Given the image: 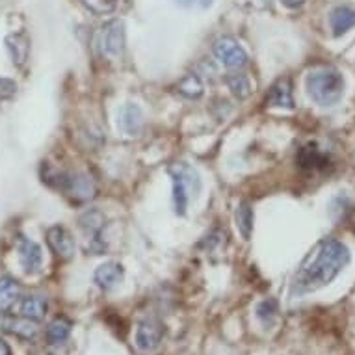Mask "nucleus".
Wrapping results in <instances>:
<instances>
[{"mask_svg":"<svg viewBox=\"0 0 355 355\" xmlns=\"http://www.w3.org/2000/svg\"><path fill=\"white\" fill-rule=\"evenodd\" d=\"M349 262L348 245L338 240H324L316 245L315 251L303 261L302 268L296 274L297 294L315 292L327 283H331Z\"/></svg>","mask_w":355,"mask_h":355,"instance_id":"obj_1","label":"nucleus"},{"mask_svg":"<svg viewBox=\"0 0 355 355\" xmlns=\"http://www.w3.org/2000/svg\"><path fill=\"white\" fill-rule=\"evenodd\" d=\"M305 87L316 105L335 106L344 97V76L333 67H320L309 73Z\"/></svg>","mask_w":355,"mask_h":355,"instance_id":"obj_2","label":"nucleus"},{"mask_svg":"<svg viewBox=\"0 0 355 355\" xmlns=\"http://www.w3.org/2000/svg\"><path fill=\"white\" fill-rule=\"evenodd\" d=\"M169 177L173 182V207L179 216H184L190 199H196L201 192V179L196 169L187 162H175L169 166Z\"/></svg>","mask_w":355,"mask_h":355,"instance_id":"obj_3","label":"nucleus"},{"mask_svg":"<svg viewBox=\"0 0 355 355\" xmlns=\"http://www.w3.org/2000/svg\"><path fill=\"white\" fill-rule=\"evenodd\" d=\"M95 49L103 60L116 62L125 51V24L121 21H108L95 35Z\"/></svg>","mask_w":355,"mask_h":355,"instance_id":"obj_4","label":"nucleus"},{"mask_svg":"<svg viewBox=\"0 0 355 355\" xmlns=\"http://www.w3.org/2000/svg\"><path fill=\"white\" fill-rule=\"evenodd\" d=\"M60 188H64L65 192L75 198V201H89L97 196V182L86 171L78 173H62L58 175Z\"/></svg>","mask_w":355,"mask_h":355,"instance_id":"obj_5","label":"nucleus"},{"mask_svg":"<svg viewBox=\"0 0 355 355\" xmlns=\"http://www.w3.org/2000/svg\"><path fill=\"white\" fill-rule=\"evenodd\" d=\"M212 51H214L216 60L227 69H242L244 65H248V60H250L244 47L229 35L216 40Z\"/></svg>","mask_w":355,"mask_h":355,"instance_id":"obj_6","label":"nucleus"},{"mask_svg":"<svg viewBox=\"0 0 355 355\" xmlns=\"http://www.w3.org/2000/svg\"><path fill=\"white\" fill-rule=\"evenodd\" d=\"M80 229L86 233L89 240V250L95 251V255H99L101 251L105 250V242H103V229L106 225V218L99 210H86L84 214L78 218Z\"/></svg>","mask_w":355,"mask_h":355,"instance_id":"obj_7","label":"nucleus"},{"mask_svg":"<svg viewBox=\"0 0 355 355\" xmlns=\"http://www.w3.org/2000/svg\"><path fill=\"white\" fill-rule=\"evenodd\" d=\"M164 338V326L155 318H147L140 322V326L136 329V346L141 352H155L162 344Z\"/></svg>","mask_w":355,"mask_h":355,"instance_id":"obj_8","label":"nucleus"},{"mask_svg":"<svg viewBox=\"0 0 355 355\" xmlns=\"http://www.w3.org/2000/svg\"><path fill=\"white\" fill-rule=\"evenodd\" d=\"M47 242L51 245V250L60 257V259H64V261H69L75 255L76 244L75 239H73V234L67 231L62 225H54L47 231Z\"/></svg>","mask_w":355,"mask_h":355,"instance_id":"obj_9","label":"nucleus"},{"mask_svg":"<svg viewBox=\"0 0 355 355\" xmlns=\"http://www.w3.org/2000/svg\"><path fill=\"white\" fill-rule=\"evenodd\" d=\"M117 125L127 136H138L144 128V112L135 103H127L117 114Z\"/></svg>","mask_w":355,"mask_h":355,"instance_id":"obj_10","label":"nucleus"},{"mask_svg":"<svg viewBox=\"0 0 355 355\" xmlns=\"http://www.w3.org/2000/svg\"><path fill=\"white\" fill-rule=\"evenodd\" d=\"M19 261L24 272L28 274H35L40 272L41 264H43V250L37 242L30 239H23L19 244Z\"/></svg>","mask_w":355,"mask_h":355,"instance_id":"obj_11","label":"nucleus"},{"mask_svg":"<svg viewBox=\"0 0 355 355\" xmlns=\"http://www.w3.org/2000/svg\"><path fill=\"white\" fill-rule=\"evenodd\" d=\"M123 275H125V270L119 262H105L101 264L99 268L95 270L94 279L95 283L105 288V291H112L114 286H117L123 281Z\"/></svg>","mask_w":355,"mask_h":355,"instance_id":"obj_12","label":"nucleus"},{"mask_svg":"<svg viewBox=\"0 0 355 355\" xmlns=\"http://www.w3.org/2000/svg\"><path fill=\"white\" fill-rule=\"evenodd\" d=\"M266 106H272V108H294L292 86L288 78H281L270 87V94L266 95Z\"/></svg>","mask_w":355,"mask_h":355,"instance_id":"obj_13","label":"nucleus"},{"mask_svg":"<svg viewBox=\"0 0 355 355\" xmlns=\"http://www.w3.org/2000/svg\"><path fill=\"white\" fill-rule=\"evenodd\" d=\"M6 51L10 54V58L17 67H23L26 64L30 54V41L23 32L17 34H10L6 37Z\"/></svg>","mask_w":355,"mask_h":355,"instance_id":"obj_14","label":"nucleus"},{"mask_svg":"<svg viewBox=\"0 0 355 355\" xmlns=\"http://www.w3.org/2000/svg\"><path fill=\"white\" fill-rule=\"evenodd\" d=\"M21 285L10 275L0 277V311H10L21 297Z\"/></svg>","mask_w":355,"mask_h":355,"instance_id":"obj_15","label":"nucleus"},{"mask_svg":"<svg viewBox=\"0 0 355 355\" xmlns=\"http://www.w3.org/2000/svg\"><path fill=\"white\" fill-rule=\"evenodd\" d=\"M329 24H331V30L335 35L346 34L349 28L355 26V10L348 6L335 8L331 12V17H329Z\"/></svg>","mask_w":355,"mask_h":355,"instance_id":"obj_16","label":"nucleus"},{"mask_svg":"<svg viewBox=\"0 0 355 355\" xmlns=\"http://www.w3.org/2000/svg\"><path fill=\"white\" fill-rule=\"evenodd\" d=\"M19 313H21V316H24V318H28V320L37 322L45 316V313H47V302L37 296L24 297L23 302L19 303Z\"/></svg>","mask_w":355,"mask_h":355,"instance_id":"obj_17","label":"nucleus"},{"mask_svg":"<svg viewBox=\"0 0 355 355\" xmlns=\"http://www.w3.org/2000/svg\"><path fill=\"white\" fill-rule=\"evenodd\" d=\"M297 162L302 168L307 169H316V168H324L327 162V157L324 153L318 151V147L316 146H307L303 147L300 155H297Z\"/></svg>","mask_w":355,"mask_h":355,"instance_id":"obj_18","label":"nucleus"},{"mask_svg":"<svg viewBox=\"0 0 355 355\" xmlns=\"http://www.w3.org/2000/svg\"><path fill=\"white\" fill-rule=\"evenodd\" d=\"M234 218H236V227H239L240 234L245 240H250L251 233H253V209H251V205L242 201L239 205V209H236Z\"/></svg>","mask_w":355,"mask_h":355,"instance_id":"obj_19","label":"nucleus"},{"mask_svg":"<svg viewBox=\"0 0 355 355\" xmlns=\"http://www.w3.org/2000/svg\"><path fill=\"white\" fill-rule=\"evenodd\" d=\"M4 329L8 333H13V335H19V337H34L37 327H35L34 320H28V318H10V320H4Z\"/></svg>","mask_w":355,"mask_h":355,"instance_id":"obj_20","label":"nucleus"},{"mask_svg":"<svg viewBox=\"0 0 355 355\" xmlns=\"http://www.w3.org/2000/svg\"><path fill=\"white\" fill-rule=\"evenodd\" d=\"M71 335V322L65 318H56L47 327V338L51 344L65 343Z\"/></svg>","mask_w":355,"mask_h":355,"instance_id":"obj_21","label":"nucleus"},{"mask_svg":"<svg viewBox=\"0 0 355 355\" xmlns=\"http://www.w3.org/2000/svg\"><path fill=\"white\" fill-rule=\"evenodd\" d=\"M177 89H179V94H182L184 97H188V99H199V97L203 95V84H201L198 75L184 76V78L179 82Z\"/></svg>","mask_w":355,"mask_h":355,"instance_id":"obj_22","label":"nucleus"},{"mask_svg":"<svg viewBox=\"0 0 355 355\" xmlns=\"http://www.w3.org/2000/svg\"><path fill=\"white\" fill-rule=\"evenodd\" d=\"M227 86L231 89V94L236 99H245L251 94V82L245 75H231L227 76Z\"/></svg>","mask_w":355,"mask_h":355,"instance_id":"obj_23","label":"nucleus"},{"mask_svg":"<svg viewBox=\"0 0 355 355\" xmlns=\"http://www.w3.org/2000/svg\"><path fill=\"white\" fill-rule=\"evenodd\" d=\"M82 2L95 13H110L117 6V0H82Z\"/></svg>","mask_w":355,"mask_h":355,"instance_id":"obj_24","label":"nucleus"},{"mask_svg":"<svg viewBox=\"0 0 355 355\" xmlns=\"http://www.w3.org/2000/svg\"><path fill=\"white\" fill-rule=\"evenodd\" d=\"M275 313H277V305H275L274 300H266V302H262L261 305L257 307V316H259L264 324H268V322L274 318Z\"/></svg>","mask_w":355,"mask_h":355,"instance_id":"obj_25","label":"nucleus"},{"mask_svg":"<svg viewBox=\"0 0 355 355\" xmlns=\"http://www.w3.org/2000/svg\"><path fill=\"white\" fill-rule=\"evenodd\" d=\"M17 94V84L10 78H0V103L12 99Z\"/></svg>","mask_w":355,"mask_h":355,"instance_id":"obj_26","label":"nucleus"},{"mask_svg":"<svg viewBox=\"0 0 355 355\" xmlns=\"http://www.w3.org/2000/svg\"><path fill=\"white\" fill-rule=\"evenodd\" d=\"M177 4L182 8H209L212 0H177Z\"/></svg>","mask_w":355,"mask_h":355,"instance_id":"obj_27","label":"nucleus"},{"mask_svg":"<svg viewBox=\"0 0 355 355\" xmlns=\"http://www.w3.org/2000/svg\"><path fill=\"white\" fill-rule=\"evenodd\" d=\"M281 2H283V4H285L286 8H292V10H294V8L303 6V4H305V0H281Z\"/></svg>","mask_w":355,"mask_h":355,"instance_id":"obj_28","label":"nucleus"},{"mask_svg":"<svg viewBox=\"0 0 355 355\" xmlns=\"http://www.w3.org/2000/svg\"><path fill=\"white\" fill-rule=\"evenodd\" d=\"M0 355H12V349L4 340H0Z\"/></svg>","mask_w":355,"mask_h":355,"instance_id":"obj_29","label":"nucleus"}]
</instances>
